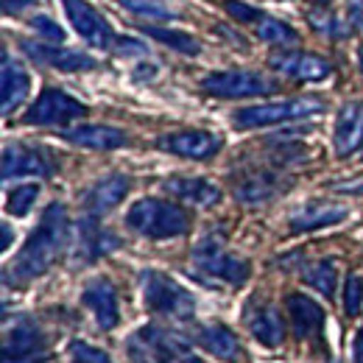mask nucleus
Here are the masks:
<instances>
[{"label":"nucleus","mask_w":363,"mask_h":363,"mask_svg":"<svg viewBox=\"0 0 363 363\" xmlns=\"http://www.w3.org/2000/svg\"><path fill=\"white\" fill-rule=\"evenodd\" d=\"M67 240H70L67 210H65V204L53 201V204H48V210L43 213L37 229L28 235V240L20 249L14 266L6 272V279L23 285V282H31V279L43 277L56 263V257L62 255Z\"/></svg>","instance_id":"1"},{"label":"nucleus","mask_w":363,"mask_h":363,"mask_svg":"<svg viewBox=\"0 0 363 363\" xmlns=\"http://www.w3.org/2000/svg\"><path fill=\"white\" fill-rule=\"evenodd\" d=\"M126 227L135 229L143 238H179L190 229V216L179 204L165 199H140L126 213Z\"/></svg>","instance_id":"2"},{"label":"nucleus","mask_w":363,"mask_h":363,"mask_svg":"<svg viewBox=\"0 0 363 363\" xmlns=\"http://www.w3.org/2000/svg\"><path fill=\"white\" fill-rule=\"evenodd\" d=\"M140 285H143V302L151 313L168 318H193L196 313V299L182 288L177 279L165 277L160 272H143L140 274Z\"/></svg>","instance_id":"3"},{"label":"nucleus","mask_w":363,"mask_h":363,"mask_svg":"<svg viewBox=\"0 0 363 363\" xmlns=\"http://www.w3.org/2000/svg\"><path fill=\"white\" fill-rule=\"evenodd\" d=\"M126 352L135 363H177L184 352H190V347L179 333L145 324L129 335Z\"/></svg>","instance_id":"4"},{"label":"nucleus","mask_w":363,"mask_h":363,"mask_svg":"<svg viewBox=\"0 0 363 363\" xmlns=\"http://www.w3.org/2000/svg\"><path fill=\"white\" fill-rule=\"evenodd\" d=\"M318 98H291V101H274V104H257V106H243L232 115L235 129H263L274 123H288L299 118H311L321 112Z\"/></svg>","instance_id":"5"},{"label":"nucleus","mask_w":363,"mask_h":363,"mask_svg":"<svg viewBox=\"0 0 363 363\" xmlns=\"http://www.w3.org/2000/svg\"><path fill=\"white\" fill-rule=\"evenodd\" d=\"M193 263H196L199 272H204L213 279H224L229 285H243L249 279V274H252L249 263L235 257V255H229L224 249V243H221V238H216V235H207V238H201L196 243Z\"/></svg>","instance_id":"6"},{"label":"nucleus","mask_w":363,"mask_h":363,"mask_svg":"<svg viewBox=\"0 0 363 363\" xmlns=\"http://www.w3.org/2000/svg\"><path fill=\"white\" fill-rule=\"evenodd\" d=\"M201 90L213 98H255V95L277 92V84L252 70H221V73L204 76Z\"/></svg>","instance_id":"7"},{"label":"nucleus","mask_w":363,"mask_h":363,"mask_svg":"<svg viewBox=\"0 0 363 363\" xmlns=\"http://www.w3.org/2000/svg\"><path fill=\"white\" fill-rule=\"evenodd\" d=\"M84 115H87V106L82 101L70 98L67 92L48 87L28 106V112L23 115V123H28V126H65V123L84 118Z\"/></svg>","instance_id":"8"},{"label":"nucleus","mask_w":363,"mask_h":363,"mask_svg":"<svg viewBox=\"0 0 363 363\" xmlns=\"http://www.w3.org/2000/svg\"><path fill=\"white\" fill-rule=\"evenodd\" d=\"M224 9H227V14L232 17V20L243 23V26H252L255 37H257V40H263V43L291 45V43H296V40H299V34H296L288 23H282V20H277V17H269L266 11H260V9L249 6V3H240V0H224Z\"/></svg>","instance_id":"9"},{"label":"nucleus","mask_w":363,"mask_h":363,"mask_svg":"<svg viewBox=\"0 0 363 363\" xmlns=\"http://www.w3.org/2000/svg\"><path fill=\"white\" fill-rule=\"evenodd\" d=\"M50 350H48L45 335L40 327L31 321H20L6 333L3 344V363H48Z\"/></svg>","instance_id":"10"},{"label":"nucleus","mask_w":363,"mask_h":363,"mask_svg":"<svg viewBox=\"0 0 363 363\" xmlns=\"http://www.w3.org/2000/svg\"><path fill=\"white\" fill-rule=\"evenodd\" d=\"M3 179H17V177H53L56 162L50 160L45 148H31V145H6L3 148Z\"/></svg>","instance_id":"11"},{"label":"nucleus","mask_w":363,"mask_h":363,"mask_svg":"<svg viewBox=\"0 0 363 363\" xmlns=\"http://www.w3.org/2000/svg\"><path fill=\"white\" fill-rule=\"evenodd\" d=\"M62 3H65V11H67L73 28L79 31V37L84 43H90L92 48H101V50L104 48H115L118 37L112 34L109 23L92 9L90 3H84V0H62Z\"/></svg>","instance_id":"12"},{"label":"nucleus","mask_w":363,"mask_h":363,"mask_svg":"<svg viewBox=\"0 0 363 363\" xmlns=\"http://www.w3.org/2000/svg\"><path fill=\"white\" fill-rule=\"evenodd\" d=\"M157 148L165 154H177L184 160H210L221 151V137L199 129H184V132H171L157 140Z\"/></svg>","instance_id":"13"},{"label":"nucleus","mask_w":363,"mask_h":363,"mask_svg":"<svg viewBox=\"0 0 363 363\" xmlns=\"http://www.w3.org/2000/svg\"><path fill=\"white\" fill-rule=\"evenodd\" d=\"M269 65L277 73L299 79V82H321L333 73L330 62L318 59L313 53H305V50H277V53H272Z\"/></svg>","instance_id":"14"},{"label":"nucleus","mask_w":363,"mask_h":363,"mask_svg":"<svg viewBox=\"0 0 363 363\" xmlns=\"http://www.w3.org/2000/svg\"><path fill=\"white\" fill-rule=\"evenodd\" d=\"M20 50L28 53V59L48 65V67H56V70H67V73H79V70H92L95 67V59L87 53H79V50H70V48H53L43 45V43H31V40H23Z\"/></svg>","instance_id":"15"},{"label":"nucleus","mask_w":363,"mask_h":363,"mask_svg":"<svg viewBox=\"0 0 363 363\" xmlns=\"http://www.w3.org/2000/svg\"><path fill=\"white\" fill-rule=\"evenodd\" d=\"M82 302L90 308L101 330H115L121 321V311H118V294L115 285L109 279H92L90 285L82 294Z\"/></svg>","instance_id":"16"},{"label":"nucleus","mask_w":363,"mask_h":363,"mask_svg":"<svg viewBox=\"0 0 363 363\" xmlns=\"http://www.w3.org/2000/svg\"><path fill=\"white\" fill-rule=\"evenodd\" d=\"M288 305V313L294 321V330H296V338L299 341H321V327H324V308L313 302L311 296L305 294H291L285 299Z\"/></svg>","instance_id":"17"},{"label":"nucleus","mask_w":363,"mask_h":363,"mask_svg":"<svg viewBox=\"0 0 363 363\" xmlns=\"http://www.w3.org/2000/svg\"><path fill=\"white\" fill-rule=\"evenodd\" d=\"M335 154L338 157H350L352 151H358L363 145V104L361 101H352V104H344L338 118H335Z\"/></svg>","instance_id":"18"},{"label":"nucleus","mask_w":363,"mask_h":363,"mask_svg":"<svg viewBox=\"0 0 363 363\" xmlns=\"http://www.w3.org/2000/svg\"><path fill=\"white\" fill-rule=\"evenodd\" d=\"M129 177H123V174H112V177H104L101 182H95L90 187V193L84 196V210H87V216H104V213H109V210H115L123 199H126V193H129Z\"/></svg>","instance_id":"19"},{"label":"nucleus","mask_w":363,"mask_h":363,"mask_svg":"<svg viewBox=\"0 0 363 363\" xmlns=\"http://www.w3.org/2000/svg\"><path fill=\"white\" fill-rule=\"evenodd\" d=\"M31 90V79L20 62H14L9 53H3V70H0V95H3V115H9L14 106H20Z\"/></svg>","instance_id":"20"},{"label":"nucleus","mask_w":363,"mask_h":363,"mask_svg":"<svg viewBox=\"0 0 363 363\" xmlns=\"http://www.w3.org/2000/svg\"><path fill=\"white\" fill-rule=\"evenodd\" d=\"M350 216L347 207L341 204H327V201H313L302 210H296L291 216V232H313L321 227H333V224H341L344 218Z\"/></svg>","instance_id":"21"},{"label":"nucleus","mask_w":363,"mask_h":363,"mask_svg":"<svg viewBox=\"0 0 363 363\" xmlns=\"http://www.w3.org/2000/svg\"><path fill=\"white\" fill-rule=\"evenodd\" d=\"M162 190L177 196L187 204L196 207H213L221 201V190L207 179H190V177H174V179L162 182Z\"/></svg>","instance_id":"22"},{"label":"nucleus","mask_w":363,"mask_h":363,"mask_svg":"<svg viewBox=\"0 0 363 363\" xmlns=\"http://www.w3.org/2000/svg\"><path fill=\"white\" fill-rule=\"evenodd\" d=\"M62 137L73 145L92 148V151H115L129 143L126 132H121L115 126H79V129H67Z\"/></svg>","instance_id":"23"},{"label":"nucleus","mask_w":363,"mask_h":363,"mask_svg":"<svg viewBox=\"0 0 363 363\" xmlns=\"http://www.w3.org/2000/svg\"><path fill=\"white\" fill-rule=\"evenodd\" d=\"M112 249H118V238L109 229H101L95 216H87L79 224V257L90 263V260H98L101 255H109Z\"/></svg>","instance_id":"24"},{"label":"nucleus","mask_w":363,"mask_h":363,"mask_svg":"<svg viewBox=\"0 0 363 363\" xmlns=\"http://www.w3.org/2000/svg\"><path fill=\"white\" fill-rule=\"evenodd\" d=\"M249 330L252 335L263 344V347H279L282 338H285V324H282V316L279 311L272 308V305H263V308H255L249 316Z\"/></svg>","instance_id":"25"},{"label":"nucleus","mask_w":363,"mask_h":363,"mask_svg":"<svg viewBox=\"0 0 363 363\" xmlns=\"http://www.w3.org/2000/svg\"><path fill=\"white\" fill-rule=\"evenodd\" d=\"M199 344H201L207 352H213L216 358H221V361H227V363H238L243 358L240 341L229 333L224 324H210V327H204V330L199 333Z\"/></svg>","instance_id":"26"},{"label":"nucleus","mask_w":363,"mask_h":363,"mask_svg":"<svg viewBox=\"0 0 363 363\" xmlns=\"http://www.w3.org/2000/svg\"><path fill=\"white\" fill-rule=\"evenodd\" d=\"M308 23H311L313 31H318V34L327 37V40H347V37L352 34V23L335 17L330 9H316V11H311V14H308Z\"/></svg>","instance_id":"27"},{"label":"nucleus","mask_w":363,"mask_h":363,"mask_svg":"<svg viewBox=\"0 0 363 363\" xmlns=\"http://www.w3.org/2000/svg\"><path fill=\"white\" fill-rule=\"evenodd\" d=\"M277 190H279V184L269 174H252L249 179H243L235 187V199H240L246 204H257V201L272 199Z\"/></svg>","instance_id":"28"},{"label":"nucleus","mask_w":363,"mask_h":363,"mask_svg":"<svg viewBox=\"0 0 363 363\" xmlns=\"http://www.w3.org/2000/svg\"><path fill=\"white\" fill-rule=\"evenodd\" d=\"M143 34L151 37V40H157V43H162V45H168L171 50H177V53H184V56H199V50H201V45L190 34H184V31H171V28H160V26H145Z\"/></svg>","instance_id":"29"},{"label":"nucleus","mask_w":363,"mask_h":363,"mask_svg":"<svg viewBox=\"0 0 363 363\" xmlns=\"http://www.w3.org/2000/svg\"><path fill=\"white\" fill-rule=\"evenodd\" d=\"M302 277L308 285H313L318 294H324L327 299L335 294V285H338V272H335V263L333 260H316L311 266L302 269Z\"/></svg>","instance_id":"30"},{"label":"nucleus","mask_w":363,"mask_h":363,"mask_svg":"<svg viewBox=\"0 0 363 363\" xmlns=\"http://www.w3.org/2000/svg\"><path fill=\"white\" fill-rule=\"evenodd\" d=\"M37 196H40V187H37V184H20V187H14V190L9 193V201H6L9 216H14V218L28 216V210H31L34 201H37Z\"/></svg>","instance_id":"31"},{"label":"nucleus","mask_w":363,"mask_h":363,"mask_svg":"<svg viewBox=\"0 0 363 363\" xmlns=\"http://www.w3.org/2000/svg\"><path fill=\"white\" fill-rule=\"evenodd\" d=\"M126 11H132V14H140V17H148V20H177V11H171V9H162V6H157V3H151V0H118Z\"/></svg>","instance_id":"32"},{"label":"nucleus","mask_w":363,"mask_h":363,"mask_svg":"<svg viewBox=\"0 0 363 363\" xmlns=\"http://www.w3.org/2000/svg\"><path fill=\"white\" fill-rule=\"evenodd\" d=\"M67 352H70L73 363H112V358H109L104 350L92 347L87 341H70Z\"/></svg>","instance_id":"33"},{"label":"nucleus","mask_w":363,"mask_h":363,"mask_svg":"<svg viewBox=\"0 0 363 363\" xmlns=\"http://www.w3.org/2000/svg\"><path fill=\"white\" fill-rule=\"evenodd\" d=\"M363 308V282L361 277H350L347 279V285H344V311L350 313V316H358Z\"/></svg>","instance_id":"34"},{"label":"nucleus","mask_w":363,"mask_h":363,"mask_svg":"<svg viewBox=\"0 0 363 363\" xmlns=\"http://www.w3.org/2000/svg\"><path fill=\"white\" fill-rule=\"evenodd\" d=\"M31 28L40 34V37H45V40H50V43H65V28L56 23V20H50V17H45V14H37L34 20H31Z\"/></svg>","instance_id":"35"},{"label":"nucleus","mask_w":363,"mask_h":363,"mask_svg":"<svg viewBox=\"0 0 363 363\" xmlns=\"http://www.w3.org/2000/svg\"><path fill=\"white\" fill-rule=\"evenodd\" d=\"M115 50H118L121 56H137V53H145L143 43H135V40H118V43H115Z\"/></svg>","instance_id":"36"},{"label":"nucleus","mask_w":363,"mask_h":363,"mask_svg":"<svg viewBox=\"0 0 363 363\" xmlns=\"http://www.w3.org/2000/svg\"><path fill=\"white\" fill-rule=\"evenodd\" d=\"M34 0H3V11L6 14H14V11H23V9H28Z\"/></svg>","instance_id":"37"},{"label":"nucleus","mask_w":363,"mask_h":363,"mask_svg":"<svg viewBox=\"0 0 363 363\" xmlns=\"http://www.w3.org/2000/svg\"><path fill=\"white\" fill-rule=\"evenodd\" d=\"M350 17L355 26L363 28V0H350Z\"/></svg>","instance_id":"38"},{"label":"nucleus","mask_w":363,"mask_h":363,"mask_svg":"<svg viewBox=\"0 0 363 363\" xmlns=\"http://www.w3.org/2000/svg\"><path fill=\"white\" fill-rule=\"evenodd\" d=\"M335 190H341V193H352V196H363V182H352V184H335Z\"/></svg>","instance_id":"39"},{"label":"nucleus","mask_w":363,"mask_h":363,"mask_svg":"<svg viewBox=\"0 0 363 363\" xmlns=\"http://www.w3.org/2000/svg\"><path fill=\"white\" fill-rule=\"evenodd\" d=\"M355 361L352 363H363V327H361V333H358V338H355Z\"/></svg>","instance_id":"40"},{"label":"nucleus","mask_w":363,"mask_h":363,"mask_svg":"<svg viewBox=\"0 0 363 363\" xmlns=\"http://www.w3.org/2000/svg\"><path fill=\"white\" fill-rule=\"evenodd\" d=\"M9 243H11V229L3 224V249H9Z\"/></svg>","instance_id":"41"},{"label":"nucleus","mask_w":363,"mask_h":363,"mask_svg":"<svg viewBox=\"0 0 363 363\" xmlns=\"http://www.w3.org/2000/svg\"><path fill=\"white\" fill-rule=\"evenodd\" d=\"M313 6H327V3H333V0H311Z\"/></svg>","instance_id":"42"},{"label":"nucleus","mask_w":363,"mask_h":363,"mask_svg":"<svg viewBox=\"0 0 363 363\" xmlns=\"http://www.w3.org/2000/svg\"><path fill=\"white\" fill-rule=\"evenodd\" d=\"M358 65H361V73H363V48L358 50Z\"/></svg>","instance_id":"43"}]
</instances>
